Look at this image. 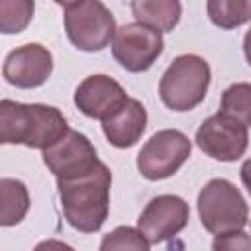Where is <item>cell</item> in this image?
<instances>
[{
	"label": "cell",
	"instance_id": "1",
	"mask_svg": "<svg viewBox=\"0 0 251 251\" xmlns=\"http://www.w3.org/2000/svg\"><path fill=\"white\" fill-rule=\"evenodd\" d=\"M112 173L98 161L96 167L80 176L57 178L63 216L80 233L98 231L110 212Z\"/></svg>",
	"mask_w": 251,
	"mask_h": 251
},
{
	"label": "cell",
	"instance_id": "2",
	"mask_svg": "<svg viewBox=\"0 0 251 251\" xmlns=\"http://www.w3.org/2000/svg\"><path fill=\"white\" fill-rule=\"evenodd\" d=\"M69 131L67 118L59 108L47 104H20L4 98L0 102V143L45 149Z\"/></svg>",
	"mask_w": 251,
	"mask_h": 251
},
{
	"label": "cell",
	"instance_id": "3",
	"mask_svg": "<svg viewBox=\"0 0 251 251\" xmlns=\"http://www.w3.org/2000/svg\"><path fill=\"white\" fill-rule=\"evenodd\" d=\"M210 65L198 55H178L159 80V96L173 112H188L204 102L210 86Z\"/></svg>",
	"mask_w": 251,
	"mask_h": 251
},
{
	"label": "cell",
	"instance_id": "4",
	"mask_svg": "<svg viewBox=\"0 0 251 251\" xmlns=\"http://www.w3.org/2000/svg\"><path fill=\"white\" fill-rule=\"evenodd\" d=\"M198 216L212 235L243 229L249 220V208L239 188L226 178H212L198 192Z\"/></svg>",
	"mask_w": 251,
	"mask_h": 251
},
{
	"label": "cell",
	"instance_id": "5",
	"mask_svg": "<svg viewBox=\"0 0 251 251\" xmlns=\"http://www.w3.org/2000/svg\"><path fill=\"white\" fill-rule=\"evenodd\" d=\"M65 31L76 49L96 53L114 39L116 20L100 0H82L65 8Z\"/></svg>",
	"mask_w": 251,
	"mask_h": 251
},
{
	"label": "cell",
	"instance_id": "6",
	"mask_svg": "<svg viewBox=\"0 0 251 251\" xmlns=\"http://www.w3.org/2000/svg\"><path fill=\"white\" fill-rule=\"evenodd\" d=\"M192 141L178 129H161L153 133L137 155V171L147 180L173 176L190 157Z\"/></svg>",
	"mask_w": 251,
	"mask_h": 251
},
{
	"label": "cell",
	"instance_id": "7",
	"mask_svg": "<svg viewBox=\"0 0 251 251\" xmlns=\"http://www.w3.org/2000/svg\"><path fill=\"white\" fill-rule=\"evenodd\" d=\"M163 33L141 24L131 22L116 29L112 39V55L122 69L129 73L147 71L163 53Z\"/></svg>",
	"mask_w": 251,
	"mask_h": 251
},
{
	"label": "cell",
	"instance_id": "8",
	"mask_svg": "<svg viewBox=\"0 0 251 251\" xmlns=\"http://www.w3.org/2000/svg\"><path fill=\"white\" fill-rule=\"evenodd\" d=\"M196 145L204 155L220 163H231L243 157L249 133L247 126L222 112L206 118L194 135Z\"/></svg>",
	"mask_w": 251,
	"mask_h": 251
},
{
	"label": "cell",
	"instance_id": "9",
	"mask_svg": "<svg viewBox=\"0 0 251 251\" xmlns=\"http://www.w3.org/2000/svg\"><path fill=\"white\" fill-rule=\"evenodd\" d=\"M190 218L184 198L176 194H159L151 198L137 218V227L151 245L178 235Z\"/></svg>",
	"mask_w": 251,
	"mask_h": 251
},
{
	"label": "cell",
	"instance_id": "10",
	"mask_svg": "<svg viewBox=\"0 0 251 251\" xmlns=\"http://www.w3.org/2000/svg\"><path fill=\"white\" fill-rule=\"evenodd\" d=\"M45 167L57 178H73L92 171L98 163L96 149L90 139L75 129H69L59 141L45 147L43 153Z\"/></svg>",
	"mask_w": 251,
	"mask_h": 251
},
{
	"label": "cell",
	"instance_id": "11",
	"mask_svg": "<svg viewBox=\"0 0 251 251\" xmlns=\"http://www.w3.org/2000/svg\"><path fill=\"white\" fill-rule=\"evenodd\" d=\"M53 73V55L41 43H25L8 53L2 75L16 88H37Z\"/></svg>",
	"mask_w": 251,
	"mask_h": 251
},
{
	"label": "cell",
	"instance_id": "12",
	"mask_svg": "<svg viewBox=\"0 0 251 251\" xmlns=\"http://www.w3.org/2000/svg\"><path fill=\"white\" fill-rule=\"evenodd\" d=\"M127 100L124 86L108 75H90L75 90V106L92 120H106Z\"/></svg>",
	"mask_w": 251,
	"mask_h": 251
},
{
	"label": "cell",
	"instance_id": "13",
	"mask_svg": "<svg viewBox=\"0 0 251 251\" xmlns=\"http://www.w3.org/2000/svg\"><path fill=\"white\" fill-rule=\"evenodd\" d=\"M147 127V112L143 104L135 98H129L112 112L106 120H102V131L110 145L118 149H126L135 145Z\"/></svg>",
	"mask_w": 251,
	"mask_h": 251
},
{
	"label": "cell",
	"instance_id": "14",
	"mask_svg": "<svg viewBox=\"0 0 251 251\" xmlns=\"http://www.w3.org/2000/svg\"><path fill=\"white\" fill-rule=\"evenodd\" d=\"M131 12L137 22L167 33L180 22L182 6L180 0H131Z\"/></svg>",
	"mask_w": 251,
	"mask_h": 251
},
{
	"label": "cell",
	"instance_id": "15",
	"mask_svg": "<svg viewBox=\"0 0 251 251\" xmlns=\"http://www.w3.org/2000/svg\"><path fill=\"white\" fill-rule=\"evenodd\" d=\"M0 196H2L0 226L10 227V226L20 224L29 210V192H27L25 184L16 178H2L0 180Z\"/></svg>",
	"mask_w": 251,
	"mask_h": 251
},
{
	"label": "cell",
	"instance_id": "16",
	"mask_svg": "<svg viewBox=\"0 0 251 251\" xmlns=\"http://www.w3.org/2000/svg\"><path fill=\"white\" fill-rule=\"evenodd\" d=\"M210 22L220 29H235L251 20V0H206Z\"/></svg>",
	"mask_w": 251,
	"mask_h": 251
},
{
	"label": "cell",
	"instance_id": "17",
	"mask_svg": "<svg viewBox=\"0 0 251 251\" xmlns=\"http://www.w3.org/2000/svg\"><path fill=\"white\" fill-rule=\"evenodd\" d=\"M35 0H0V31L4 35L22 33L33 20Z\"/></svg>",
	"mask_w": 251,
	"mask_h": 251
},
{
	"label": "cell",
	"instance_id": "18",
	"mask_svg": "<svg viewBox=\"0 0 251 251\" xmlns=\"http://www.w3.org/2000/svg\"><path fill=\"white\" fill-rule=\"evenodd\" d=\"M220 112L226 116L235 118L237 122L251 126V84L249 82H235L222 92Z\"/></svg>",
	"mask_w": 251,
	"mask_h": 251
},
{
	"label": "cell",
	"instance_id": "19",
	"mask_svg": "<svg viewBox=\"0 0 251 251\" xmlns=\"http://www.w3.org/2000/svg\"><path fill=\"white\" fill-rule=\"evenodd\" d=\"M151 243L145 239V235L139 231V227H129V226H120L108 235H104L100 249L102 251H112V249H135V251H147Z\"/></svg>",
	"mask_w": 251,
	"mask_h": 251
},
{
	"label": "cell",
	"instance_id": "20",
	"mask_svg": "<svg viewBox=\"0 0 251 251\" xmlns=\"http://www.w3.org/2000/svg\"><path fill=\"white\" fill-rule=\"evenodd\" d=\"M212 249H216V251L218 249H247V251H251V237L243 229L222 233V235H216Z\"/></svg>",
	"mask_w": 251,
	"mask_h": 251
},
{
	"label": "cell",
	"instance_id": "21",
	"mask_svg": "<svg viewBox=\"0 0 251 251\" xmlns=\"http://www.w3.org/2000/svg\"><path fill=\"white\" fill-rule=\"evenodd\" d=\"M239 176H241V182H243L245 190L251 194V159L243 161V165L239 169Z\"/></svg>",
	"mask_w": 251,
	"mask_h": 251
},
{
	"label": "cell",
	"instance_id": "22",
	"mask_svg": "<svg viewBox=\"0 0 251 251\" xmlns=\"http://www.w3.org/2000/svg\"><path fill=\"white\" fill-rule=\"evenodd\" d=\"M243 55H245V59H247V63L251 67V27L247 29V33L243 37Z\"/></svg>",
	"mask_w": 251,
	"mask_h": 251
},
{
	"label": "cell",
	"instance_id": "23",
	"mask_svg": "<svg viewBox=\"0 0 251 251\" xmlns=\"http://www.w3.org/2000/svg\"><path fill=\"white\" fill-rule=\"evenodd\" d=\"M53 2L59 4V6H63V8H71V6H75V4H78L82 0H53Z\"/></svg>",
	"mask_w": 251,
	"mask_h": 251
}]
</instances>
